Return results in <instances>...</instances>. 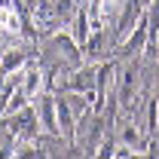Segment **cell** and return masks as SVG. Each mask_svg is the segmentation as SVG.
Returning <instances> with one entry per match:
<instances>
[{"label": "cell", "mask_w": 159, "mask_h": 159, "mask_svg": "<svg viewBox=\"0 0 159 159\" xmlns=\"http://www.w3.org/2000/svg\"><path fill=\"white\" fill-rule=\"evenodd\" d=\"M37 119H40V125L46 129V132H61V125H58V104H52V98H40L37 104Z\"/></svg>", "instance_id": "1"}, {"label": "cell", "mask_w": 159, "mask_h": 159, "mask_svg": "<svg viewBox=\"0 0 159 159\" xmlns=\"http://www.w3.org/2000/svg\"><path fill=\"white\" fill-rule=\"evenodd\" d=\"M21 64H25V52H19V49H12V52H3V58H0V80L9 77V74H19Z\"/></svg>", "instance_id": "2"}, {"label": "cell", "mask_w": 159, "mask_h": 159, "mask_svg": "<svg viewBox=\"0 0 159 159\" xmlns=\"http://www.w3.org/2000/svg\"><path fill=\"white\" fill-rule=\"evenodd\" d=\"M0 31L19 34V16L12 12V6H0Z\"/></svg>", "instance_id": "3"}, {"label": "cell", "mask_w": 159, "mask_h": 159, "mask_svg": "<svg viewBox=\"0 0 159 159\" xmlns=\"http://www.w3.org/2000/svg\"><path fill=\"white\" fill-rule=\"evenodd\" d=\"M40 86H43V77H40V70H31V74H25V83H21V89H25V95H28V98H34V95H37Z\"/></svg>", "instance_id": "4"}, {"label": "cell", "mask_w": 159, "mask_h": 159, "mask_svg": "<svg viewBox=\"0 0 159 159\" xmlns=\"http://www.w3.org/2000/svg\"><path fill=\"white\" fill-rule=\"evenodd\" d=\"M89 37V19H86V12H77V28H74V40L77 43H86Z\"/></svg>", "instance_id": "5"}, {"label": "cell", "mask_w": 159, "mask_h": 159, "mask_svg": "<svg viewBox=\"0 0 159 159\" xmlns=\"http://www.w3.org/2000/svg\"><path fill=\"white\" fill-rule=\"evenodd\" d=\"M70 122H74V110H70V104H67V101H58V125L67 132Z\"/></svg>", "instance_id": "6"}, {"label": "cell", "mask_w": 159, "mask_h": 159, "mask_svg": "<svg viewBox=\"0 0 159 159\" xmlns=\"http://www.w3.org/2000/svg\"><path fill=\"white\" fill-rule=\"evenodd\" d=\"M144 37H147V28H135V34L129 37V43H125V49H129V52H138L141 46H144Z\"/></svg>", "instance_id": "7"}, {"label": "cell", "mask_w": 159, "mask_h": 159, "mask_svg": "<svg viewBox=\"0 0 159 159\" xmlns=\"http://www.w3.org/2000/svg\"><path fill=\"white\" fill-rule=\"evenodd\" d=\"M74 6V0H55V16H67Z\"/></svg>", "instance_id": "8"}, {"label": "cell", "mask_w": 159, "mask_h": 159, "mask_svg": "<svg viewBox=\"0 0 159 159\" xmlns=\"http://www.w3.org/2000/svg\"><path fill=\"white\" fill-rule=\"evenodd\" d=\"M122 138H125V144H129V147H132V144H138V129H135V125H129V129L122 132Z\"/></svg>", "instance_id": "9"}, {"label": "cell", "mask_w": 159, "mask_h": 159, "mask_svg": "<svg viewBox=\"0 0 159 159\" xmlns=\"http://www.w3.org/2000/svg\"><path fill=\"white\" fill-rule=\"evenodd\" d=\"M0 6H12V0H0Z\"/></svg>", "instance_id": "10"}]
</instances>
